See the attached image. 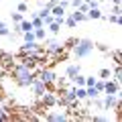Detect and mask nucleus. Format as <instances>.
I'll use <instances>...</instances> for the list:
<instances>
[{
    "mask_svg": "<svg viewBox=\"0 0 122 122\" xmlns=\"http://www.w3.org/2000/svg\"><path fill=\"white\" fill-rule=\"evenodd\" d=\"M12 77H14V81H16L18 87H29L30 83H33V79H35V73H33L30 67L18 63V65H14V69H12Z\"/></svg>",
    "mask_w": 122,
    "mask_h": 122,
    "instance_id": "nucleus-1",
    "label": "nucleus"
},
{
    "mask_svg": "<svg viewBox=\"0 0 122 122\" xmlns=\"http://www.w3.org/2000/svg\"><path fill=\"white\" fill-rule=\"evenodd\" d=\"M94 49H96V43L92 39H75L71 51H73L75 59H86V57H90L94 53Z\"/></svg>",
    "mask_w": 122,
    "mask_h": 122,
    "instance_id": "nucleus-2",
    "label": "nucleus"
},
{
    "mask_svg": "<svg viewBox=\"0 0 122 122\" xmlns=\"http://www.w3.org/2000/svg\"><path fill=\"white\" fill-rule=\"evenodd\" d=\"M41 43H43L45 53H49V55H53V57H59L61 53H63V45H61L55 37H45Z\"/></svg>",
    "mask_w": 122,
    "mask_h": 122,
    "instance_id": "nucleus-3",
    "label": "nucleus"
},
{
    "mask_svg": "<svg viewBox=\"0 0 122 122\" xmlns=\"http://www.w3.org/2000/svg\"><path fill=\"white\" fill-rule=\"evenodd\" d=\"M61 98H59V106H67V108H75V106H79V100L75 98V92H73V86L71 87H63V90L59 92Z\"/></svg>",
    "mask_w": 122,
    "mask_h": 122,
    "instance_id": "nucleus-4",
    "label": "nucleus"
},
{
    "mask_svg": "<svg viewBox=\"0 0 122 122\" xmlns=\"http://www.w3.org/2000/svg\"><path fill=\"white\" fill-rule=\"evenodd\" d=\"M104 110H120V94H104Z\"/></svg>",
    "mask_w": 122,
    "mask_h": 122,
    "instance_id": "nucleus-5",
    "label": "nucleus"
},
{
    "mask_svg": "<svg viewBox=\"0 0 122 122\" xmlns=\"http://www.w3.org/2000/svg\"><path fill=\"white\" fill-rule=\"evenodd\" d=\"M35 77H39L47 87H49V86H53V83H57V73H55L53 69H41V71H39V75H35Z\"/></svg>",
    "mask_w": 122,
    "mask_h": 122,
    "instance_id": "nucleus-6",
    "label": "nucleus"
},
{
    "mask_svg": "<svg viewBox=\"0 0 122 122\" xmlns=\"http://www.w3.org/2000/svg\"><path fill=\"white\" fill-rule=\"evenodd\" d=\"M41 98V102H43V106L45 108H55V106H59V96L57 94H53V92H45L43 96H39Z\"/></svg>",
    "mask_w": 122,
    "mask_h": 122,
    "instance_id": "nucleus-7",
    "label": "nucleus"
},
{
    "mask_svg": "<svg viewBox=\"0 0 122 122\" xmlns=\"http://www.w3.org/2000/svg\"><path fill=\"white\" fill-rule=\"evenodd\" d=\"M43 120H47V122H65V120H69V114L53 110V112H47V114H45Z\"/></svg>",
    "mask_w": 122,
    "mask_h": 122,
    "instance_id": "nucleus-8",
    "label": "nucleus"
},
{
    "mask_svg": "<svg viewBox=\"0 0 122 122\" xmlns=\"http://www.w3.org/2000/svg\"><path fill=\"white\" fill-rule=\"evenodd\" d=\"M39 61H43V59H41V57H37L35 53H26V55H20V63H22V65H26V67H30V69H33L35 65H39Z\"/></svg>",
    "mask_w": 122,
    "mask_h": 122,
    "instance_id": "nucleus-9",
    "label": "nucleus"
},
{
    "mask_svg": "<svg viewBox=\"0 0 122 122\" xmlns=\"http://www.w3.org/2000/svg\"><path fill=\"white\" fill-rule=\"evenodd\" d=\"M30 90H33V94H35V96H43V94H45V92H47L49 90V87L47 86H45V83L43 81H41V79L39 77H35V79H33V83H30Z\"/></svg>",
    "mask_w": 122,
    "mask_h": 122,
    "instance_id": "nucleus-10",
    "label": "nucleus"
},
{
    "mask_svg": "<svg viewBox=\"0 0 122 122\" xmlns=\"http://www.w3.org/2000/svg\"><path fill=\"white\" fill-rule=\"evenodd\" d=\"M77 73H81V65L79 63H69V65L65 67V77L71 81V77H75Z\"/></svg>",
    "mask_w": 122,
    "mask_h": 122,
    "instance_id": "nucleus-11",
    "label": "nucleus"
},
{
    "mask_svg": "<svg viewBox=\"0 0 122 122\" xmlns=\"http://www.w3.org/2000/svg\"><path fill=\"white\" fill-rule=\"evenodd\" d=\"M104 94H120V83H116L114 79H106Z\"/></svg>",
    "mask_w": 122,
    "mask_h": 122,
    "instance_id": "nucleus-12",
    "label": "nucleus"
},
{
    "mask_svg": "<svg viewBox=\"0 0 122 122\" xmlns=\"http://www.w3.org/2000/svg\"><path fill=\"white\" fill-rule=\"evenodd\" d=\"M87 20H100L104 14H102V10H100V6H90V10H87Z\"/></svg>",
    "mask_w": 122,
    "mask_h": 122,
    "instance_id": "nucleus-13",
    "label": "nucleus"
},
{
    "mask_svg": "<svg viewBox=\"0 0 122 122\" xmlns=\"http://www.w3.org/2000/svg\"><path fill=\"white\" fill-rule=\"evenodd\" d=\"M65 12H67V8H65L63 4H59V2L51 8V14H53V16H65Z\"/></svg>",
    "mask_w": 122,
    "mask_h": 122,
    "instance_id": "nucleus-14",
    "label": "nucleus"
},
{
    "mask_svg": "<svg viewBox=\"0 0 122 122\" xmlns=\"http://www.w3.org/2000/svg\"><path fill=\"white\" fill-rule=\"evenodd\" d=\"M30 22H33V29H39V26H45V22H43V18L39 16L37 12H30V18H29Z\"/></svg>",
    "mask_w": 122,
    "mask_h": 122,
    "instance_id": "nucleus-15",
    "label": "nucleus"
},
{
    "mask_svg": "<svg viewBox=\"0 0 122 122\" xmlns=\"http://www.w3.org/2000/svg\"><path fill=\"white\" fill-rule=\"evenodd\" d=\"M86 96L90 98V100H94V98H100L102 94L96 90V86H86Z\"/></svg>",
    "mask_w": 122,
    "mask_h": 122,
    "instance_id": "nucleus-16",
    "label": "nucleus"
},
{
    "mask_svg": "<svg viewBox=\"0 0 122 122\" xmlns=\"http://www.w3.org/2000/svg\"><path fill=\"white\" fill-rule=\"evenodd\" d=\"M65 14L67 16H63V25H67V29H75V26H77V20H75L69 12H65Z\"/></svg>",
    "mask_w": 122,
    "mask_h": 122,
    "instance_id": "nucleus-17",
    "label": "nucleus"
},
{
    "mask_svg": "<svg viewBox=\"0 0 122 122\" xmlns=\"http://www.w3.org/2000/svg\"><path fill=\"white\" fill-rule=\"evenodd\" d=\"M10 118H12L10 116V110L6 108V106L0 104V122H6V120H10Z\"/></svg>",
    "mask_w": 122,
    "mask_h": 122,
    "instance_id": "nucleus-18",
    "label": "nucleus"
},
{
    "mask_svg": "<svg viewBox=\"0 0 122 122\" xmlns=\"http://www.w3.org/2000/svg\"><path fill=\"white\" fill-rule=\"evenodd\" d=\"M33 33H35V39L39 41V43L45 39V37H47V30H45V26H39V29H33Z\"/></svg>",
    "mask_w": 122,
    "mask_h": 122,
    "instance_id": "nucleus-19",
    "label": "nucleus"
},
{
    "mask_svg": "<svg viewBox=\"0 0 122 122\" xmlns=\"http://www.w3.org/2000/svg\"><path fill=\"white\" fill-rule=\"evenodd\" d=\"M49 30H51V33H53V35H59V30H61V26H63V25H61V22H57V20H53V22H49Z\"/></svg>",
    "mask_w": 122,
    "mask_h": 122,
    "instance_id": "nucleus-20",
    "label": "nucleus"
},
{
    "mask_svg": "<svg viewBox=\"0 0 122 122\" xmlns=\"http://www.w3.org/2000/svg\"><path fill=\"white\" fill-rule=\"evenodd\" d=\"M112 75H114V81H116V83L122 81V69H120V63H116V67H114Z\"/></svg>",
    "mask_w": 122,
    "mask_h": 122,
    "instance_id": "nucleus-21",
    "label": "nucleus"
},
{
    "mask_svg": "<svg viewBox=\"0 0 122 122\" xmlns=\"http://www.w3.org/2000/svg\"><path fill=\"white\" fill-rule=\"evenodd\" d=\"M69 14H71V16H73L77 22H83V20H87V14H86V12H79V10H73V12H69Z\"/></svg>",
    "mask_w": 122,
    "mask_h": 122,
    "instance_id": "nucleus-22",
    "label": "nucleus"
},
{
    "mask_svg": "<svg viewBox=\"0 0 122 122\" xmlns=\"http://www.w3.org/2000/svg\"><path fill=\"white\" fill-rule=\"evenodd\" d=\"M71 83H73V86H86V75L77 73L75 77H71Z\"/></svg>",
    "mask_w": 122,
    "mask_h": 122,
    "instance_id": "nucleus-23",
    "label": "nucleus"
},
{
    "mask_svg": "<svg viewBox=\"0 0 122 122\" xmlns=\"http://www.w3.org/2000/svg\"><path fill=\"white\" fill-rule=\"evenodd\" d=\"M18 26H20V30L25 33V30H33V22L30 20H26V18H22L20 22H18Z\"/></svg>",
    "mask_w": 122,
    "mask_h": 122,
    "instance_id": "nucleus-24",
    "label": "nucleus"
},
{
    "mask_svg": "<svg viewBox=\"0 0 122 122\" xmlns=\"http://www.w3.org/2000/svg\"><path fill=\"white\" fill-rule=\"evenodd\" d=\"M8 33H10V26L0 20V37H8Z\"/></svg>",
    "mask_w": 122,
    "mask_h": 122,
    "instance_id": "nucleus-25",
    "label": "nucleus"
},
{
    "mask_svg": "<svg viewBox=\"0 0 122 122\" xmlns=\"http://www.w3.org/2000/svg\"><path fill=\"white\" fill-rule=\"evenodd\" d=\"M73 10H79V12H87V10H90V4H87V2H83V0H79L77 8H73Z\"/></svg>",
    "mask_w": 122,
    "mask_h": 122,
    "instance_id": "nucleus-26",
    "label": "nucleus"
},
{
    "mask_svg": "<svg viewBox=\"0 0 122 122\" xmlns=\"http://www.w3.org/2000/svg\"><path fill=\"white\" fill-rule=\"evenodd\" d=\"M94 86H96V90L100 92V94H104V86H106V79H96V83H94Z\"/></svg>",
    "mask_w": 122,
    "mask_h": 122,
    "instance_id": "nucleus-27",
    "label": "nucleus"
},
{
    "mask_svg": "<svg viewBox=\"0 0 122 122\" xmlns=\"http://www.w3.org/2000/svg\"><path fill=\"white\" fill-rule=\"evenodd\" d=\"M94 122H108V116H102V114H94V116H87Z\"/></svg>",
    "mask_w": 122,
    "mask_h": 122,
    "instance_id": "nucleus-28",
    "label": "nucleus"
},
{
    "mask_svg": "<svg viewBox=\"0 0 122 122\" xmlns=\"http://www.w3.org/2000/svg\"><path fill=\"white\" fill-rule=\"evenodd\" d=\"M98 75H100L102 79H110V77H112V71H110L108 67H104V69H100V73H98Z\"/></svg>",
    "mask_w": 122,
    "mask_h": 122,
    "instance_id": "nucleus-29",
    "label": "nucleus"
},
{
    "mask_svg": "<svg viewBox=\"0 0 122 122\" xmlns=\"http://www.w3.org/2000/svg\"><path fill=\"white\" fill-rule=\"evenodd\" d=\"M10 18H12V22H20L22 18H25V14L16 10V12H10Z\"/></svg>",
    "mask_w": 122,
    "mask_h": 122,
    "instance_id": "nucleus-30",
    "label": "nucleus"
},
{
    "mask_svg": "<svg viewBox=\"0 0 122 122\" xmlns=\"http://www.w3.org/2000/svg\"><path fill=\"white\" fill-rule=\"evenodd\" d=\"M106 18H108V20L112 22V25H120V20H122V18H120V14H110V16H106Z\"/></svg>",
    "mask_w": 122,
    "mask_h": 122,
    "instance_id": "nucleus-31",
    "label": "nucleus"
},
{
    "mask_svg": "<svg viewBox=\"0 0 122 122\" xmlns=\"http://www.w3.org/2000/svg\"><path fill=\"white\" fill-rule=\"evenodd\" d=\"M18 12H22V14H25L26 12V10H29V4H26V2H25V0H20V2H18Z\"/></svg>",
    "mask_w": 122,
    "mask_h": 122,
    "instance_id": "nucleus-32",
    "label": "nucleus"
},
{
    "mask_svg": "<svg viewBox=\"0 0 122 122\" xmlns=\"http://www.w3.org/2000/svg\"><path fill=\"white\" fill-rule=\"evenodd\" d=\"M92 106H94L96 110H104V104H102V100H98V98H94V100H92Z\"/></svg>",
    "mask_w": 122,
    "mask_h": 122,
    "instance_id": "nucleus-33",
    "label": "nucleus"
},
{
    "mask_svg": "<svg viewBox=\"0 0 122 122\" xmlns=\"http://www.w3.org/2000/svg\"><path fill=\"white\" fill-rule=\"evenodd\" d=\"M96 49H98V51H102V53H110V47H108V45H104V43H96Z\"/></svg>",
    "mask_w": 122,
    "mask_h": 122,
    "instance_id": "nucleus-34",
    "label": "nucleus"
},
{
    "mask_svg": "<svg viewBox=\"0 0 122 122\" xmlns=\"http://www.w3.org/2000/svg\"><path fill=\"white\" fill-rule=\"evenodd\" d=\"M96 79H98V77H94V75H86V86H94Z\"/></svg>",
    "mask_w": 122,
    "mask_h": 122,
    "instance_id": "nucleus-35",
    "label": "nucleus"
},
{
    "mask_svg": "<svg viewBox=\"0 0 122 122\" xmlns=\"http://www.w3.org/2000/svg\"><path fill=\"white\" fill-rule=\"evenodd\" d=\"M53 20H55V16H53L51 12H49V14H45V16H43V22H45V25H49V22H53Z\"/></svg>",
    "mask_w": 122,
    "mask_h": 122,
    "instance_id": "nucleus-36",
    "label": "nucleus"
},
{
    "mask_svg": "<svg viewBox=\"0 0 122 122\" xmlns=\"http://www.w3.org/2000/svg\"><path fill=\"white\" fill-rule=\"evenodd\" d=\"M55 4H57V0H47V2H43V6H45V8H49V10H51Z\"/></svg>",
    "mask_w": 122,
    "mask_h": 122,
    "instance_id": "nucleus-37",
    "label": "nucleus"
},
{
    "mask_svg": "<svg viewBox=\"0 0 122 122\" xmlns=\"http://www.w3.org/2000/svg\"><path fill=\"white\" fill-rule=\"evenodd\" d=\"M112 14H122V8H120V4H112Z\"/></svg>",
    "mask_w": 122,
    "mask_h": 122,
    "instance_id": "nucleus-38",
    "label": "nucleus"
},
{
    "mask_svg": "<svg viewBox=\"0 0 122 122\" xmlns=\"http://www.w3.org/2000/svg\"><path fill=\"white\" fill-rule=\"evenodd\" d=\"M114 61H116V63H122V59H120V49L114 51Z\"/></svg>",
    "mask_w": 122,
    "mask_h": 122,
    "instance_id": "nucleus-39",
    "label": "nucleus"
},
{
    "mask_svg": "<svg viewBox=\"0 0 122 122\" xmlns=\"http://www.w3.org/2000/svg\"><path fill=\"white\" fill-rule=\"evenodd\" d=\"M110 2H112V4H120L122 0H110Z\"/></svg>",
    "mask_w": 122,
    "mask_h": 122,
    "instance_id": "nucleus-40",
    "label": "nucleus"
},
{
    "mask_svg": "<svg viewBox=\"0 0 122 122\" xmlns=\"http://www.w3.org/2000/svg\"><path fill=\"white\" fill-rule=\"evenodd\" d=\"M57 2H59V0H57Z\"/></svg>",
    "mask_w": 122,
    "mask_h": 122,
    "instance_id": "nucleus-41",
    "label": "nucleus"
}]
</instances>
